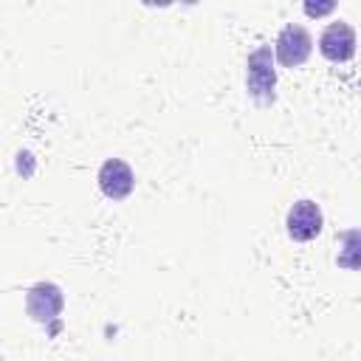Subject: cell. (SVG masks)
Masks as SVG:
<instances>
[{
  "mask_svg": "<svg viewBox=\"0 0 361 361\" xmlns=\"http://www.w3.org/2000/svg\"><path fill=\"white\" fill-rule=\"evenodd\" d=\"M96 180H99L102 195H104L107 200H113V203L127 200V197L133 195V189H135V172H133V166H130L127 161H121V158H107V161L99 166Z\"/></svg>",
  "mask_w": 361,
  "mask_h": 361,
  "instance_id": "cell-5",
  "label": "cell"
},
{
  "mask_svg": "<svg viewBox=\"0 0 361 361\" xmlns=\"http://www.w3.org/2000/svg\"><path fill=\"white\" fill-rule=\"evenodd\" d=\"M333 8H336V3H324V6H313V3H305V14H310V17H322V14L333 11Z\"/></svg>",
  "mask_w": 361,
  "mask_h": 361,
  "instance_id": "cell-7",
  "label": "cell"
},
{
  "mask_svg": "<svg viewBox=\"0 0 361 361\" xmlns=\"http://www.w3.org/2000/svg\"><path fill=\"white\" fill-rule=\"evenodd\" d=\"M322 228H324V214H322L319 203L310 200V197L293 200V206L285 214L288 237L296 240V243H310V240H316L322 234Z\"/></svg>",
  "mask_w": 361,
  "mask_h": 361,
  "instance_id": "cell-3",
  "label": "cell"
},
{
  "mask_svg": "<svg viewBox=\"0 0 361 361\" xmlns=\"http://www.w3.org/2000/svg\"><path fill=\"white\" fill-rule=\"evenodd\" d=\"M62 307H65V296H62V288L54 282H37L25 290V313L37 324L56 322Z\"/></svg>",
  "mask_w": 361,
  "mask_h": 361,
  "instance_id": "cell-4",
  "label": "cell"
},
{
  "mask_svg": "<svg viewBox=\"0 0 361 361\" xmlns=\"http://www.w3.org/2000/svg\"><path fill=\"white\" fill-rule=\"evenodd\" d=\"M245 90L257 107H271L276 102V68L271 45H257L245 59Z\"/></svg>",
  "mask_w": 361,
  "mask_h": 361,
  "instance_id": "cell-1",
  "label": "cell"
},
{
  "mask_svg": "<svg viewBox=\"0 0 361 361\" xmlns=\"http://www.w3.org/2000/svg\"><path fill=\"white\" fill-rule=\"evenodd\" d=\"M355 45H358L355 28L350 23H344V20H336L330 25H324V31L319 34V51H322V56L327 62H347V59H353Z\"/></svg>",
  "mask_w": 361,
  "mask_h": 361,
  "instance_id": "cell-6",
  "label": "cell"
},
{
  "mask_svg": "<svg viewBox=\"0 0 361 361\" xmlns=\"http://www.w3.org/2000/svg\"><path fill=\"white\" fill-rule=\"evenodd\" d=\"M274 59L282 65V68H299L307 62V56L313 54V37L305 25L299 23H288L276 39H274Z\"/></svg>",
  "mask_w": 361,
  "mask_h": 361,
  "instance_id": "cell-2",
  "label": "cell"
}]
</instances>
